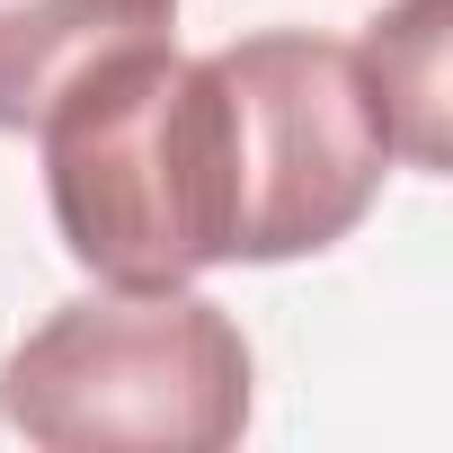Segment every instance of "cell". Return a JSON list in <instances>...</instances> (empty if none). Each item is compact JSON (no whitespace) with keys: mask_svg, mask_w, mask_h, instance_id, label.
Here are the masks:
<instances>
[{"mask_svg":"<svg viewBox=\"0 0 453 453\" xmlns=\"http://www.w3.org/2000/svg\"><path fill=\"white\" fill-rule=\"evenodd\" d=\"M0 418L45 453H222L250 426V338L187 285H107L10 347Z\"/></svg>","mask_w":453,"mask_h":453,"instance_id":"7a4b0ae2","label":"cell"},{"mask_svg":"<svg viewBox=\"0 0 453 453\" xmlns=\"http://www.w3.org/2000/svg\"><path fill=\"white\" fill-rule=\"evenodd\" d=\"M45 204L63 250L125 294L204 267H285L338 250L400 160L356 45L267 27L222 54L125 45L45 116Z\"/></svg>","mask_w":453,"mask_h":453,"instance_id":"6da1fadb","label":"cell"},{"mask_svg":"<svg viewBox=\"0 0 453 453\" xmlns=\"http://www.w3.org/2000/svg\"><path fill=\"white\" fill-rule=\"evenodd\" d=\"M178 0H0V134H36V116L107 54L160 45Z\"/></svg>","mask_w":453,"mask_h":453,"instance_id":"3957f363","label":"cell"},{"mask_svg":"<svg viewBox=\"0 0 453 453\" xmlns=\"http://www.w3.org/2000/svg\"><path fill=\"white\" fill-rule=\"evenodd\" d=\"M435 19H444V0H400L356 45L391 125H400V160H418V169H444V125H435L444 116V27Z\"/></svg>","mask_w":453,"mask_h":453,"instance_id":"277c9868","label":"cell"}]
</instances>
